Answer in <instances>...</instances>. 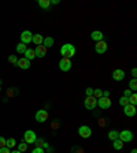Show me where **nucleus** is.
<instances>
[{
	"mask_svg": "<svg viewBox=\"0 0 137 153\" xmlns=\"http://www.w3.org/2000/svg\"><path fill=\"white\" fill-rule=\"evenodd\" d=\"M130 153H137V149H133V150H132Z\"/></svg>",
	"mask_w": 137,
	"mask_h": 153,
	"instance_id": "42",
	"label": "nucleus"
},
{
	"mask_svg": "<svg viewBox=\"0 0 137 153\" xmlns=\"http://www.w3.org/2000/svg\"><path fill=\"white\" fill-rule=\"evenodd\" d=\"M103 37H104V34H103L100 30H95L91 33V38H92L93 41H96V43H97V41H101Z\"/></svg>",
	"mask_w": 137,
	"mask_h": 153,
	"instance_id": "15",
	"label": "nucleus"
},
{
	"mask_svg": "<svg viewBox=\"0 0 137 153\" xmlns=\"http://www.w3.org/2000/svg\"><path fill=\"white\" fill-rule=\"evenodd\" d=\"M0 148H6V138L0 137Z\"/></svg>",
	"mask_w": 137,
	"mask_h": 153,
	"instance_id": "33",
	"label": "nucleus"
},
{
	"mask_svg": "<svg viewBox=\"0 0 137 153\" xmlns=\"http://www.w3.org/2000/svg\"><path fill=\"white\" fill-rule=\"evenodd\" d=\"M0 92H1V88H0Z\"/></svg>",
	"mask_w": 137,
	"mask_h": 153,
	"instance_id": "44",
	"label": "nucleus"
},
{
	"mask_svg": "<svg viewBox=\"0 0 137 153\" xmlns=\"http://www.w3.org/2000/svg\"><path fill=\"white\" fill-rule=\"evenodd\" d=\"M36 120H37L38 123H44L48 120V112L45 110H38L37 112H36Z\"/></svg>",
	"mask_w": 137,
	"mask_h": 153,
	"instance_id": "4",
	"label": "nucleus"
},
{
	"mask_svg": "<svg viewBox=\"0 0 137 153\" xmlns=\"http://www.w3.org/2000/svg\"><path fill=\"white\" fill-rule=\"evenodd\" d=\"M34 53H36V57H44L47 55V48L44 45H37L34 48Z\"/></svg>",
	"mask_w": 137,
	"mask_h": 153,
	"instance_id": "14",
	"label": "nucleus"
},
{
	"mask_svg": "<svg viewBox=\"0 0 137 153\" xmlns=\"http://www.w3.org/2000/svg\"><path fill=\"white\" fill-rule=\"evenodd\" d=\"M0 153H11V150L8 149V148H0Z\"/></svg>",
	"mask_w": 137,
	"mask_h": 153,
	"instance_id": "36",
	"label": "nucleus"
},
{
	"mask_svg": "<svg viewBox=\"0 0 137 153\" xmlns=\"http://www.w3.org/2000/svg\"><path fill=\"white\" fill-rule=\"evenodd\" d=\"M133 133H132L130 130H122V131H119L118 134V140H121V141L124 142H130L132 140H133Z\"/></svg>",
	"mask_w": 137,
	"mask_h": 153,
	"instance_id": "2",
	"label": "nucleus"
},
{
	"mask_svg": "<svg viewBox=\"0 0 137 153\" xmlns=\"http://www.w3.org/2000/svg\"><path fill=\"white\" fill-rule=\"evenodd\" d=\"M32 41L34 44H37V45H43V41H44V37L41 34H33V38H32Z\"/></svg>",
	"mask_w": 137,
	"mask_h": 153,
	"instance_id": "17",
	"label": "nucleus"
},
{
	"mask_svg": "<svg viewBox=\"0 0 137 153\" xmlns=\"http://www.w3.org/2000/svg\"><path fill=\"white\" fill-rule=\"evenodd\" d=\"M130 96H132V90H130V89H125V92H124V97H128V98H129Z\"/></svg>",
	"mask_w": 137,
	"mask_h": 153,
	"instance_id": "32",
	"label": "nucleus"
},
{
	"mask_svg": "<svg viewBox=\"0 0 137 153\" xmlns=\"http://www.w3.org/2000/svg\"><path fill=\"white\" fill-rule=\"evenodd\" d=\"M71 153H84V148H81V146H73V148H71Z\"/></svg>",
	"mask_w": 137,
	"mask_h": 153,
	"instance_id": "28",
	"label": "nucleus"
},
{
	"mask_svg": "<svg viewBox=\"0 0 137 153\" xmlns=\"http://www.w3.org/2000/svg\"><path fill=\"white\" fill-rule=\"evenodd\" d=\"M36 140H37V137H36V134H34V131L26 130L25 134H24V142H26V144H34Z\"/></svg>",
	"mask_w": 137,
	"mask_h": 153,
	"instance_id": "3",
	"label": "nucleus"
},
{
	"mask_svg": "<svg viewBox=\"0 0 137 153\" xmlns=\"http://www.w3.org/2000/svg\"><path fill=\"white\" fill-rule=\"evenodd\" d=\"M60 55L63 59H70L75 55V47L73 44H63L60 48Z\"/></svg>",
	"mask_w": 137,
	"mask_h": 153,
	"instance_id": "1",
	"label": "nucleus"
},
{
	"mask_svg": "<svg viewBox=\"0 0 137 153\" xmlns=\"http://www.w3.org/2000/svg\"><path fill=\"white\" fill-rule=\"evenodd\" d=\"M106 119H99V126H101V127H104L106 126Z\"/></svg>",
	"mask_w": 137,
	"mask_h": 153,
	"instance_id": "38",
	"label": "nucleus"
},
{
	"mask_svg": "<svg viewBox=\"0 0 137 153\" xmlns=\"http://www.w3.org/2000/svg\"><path fill=\"white\" fill-rule=\"evenodd\" d=\"M129 104L136 107V104H137V94L136 93H132V96L129 97Z\"/></svg>",
	"mask_w": 137,
	"mask_h": 153,
	"instance_id": "26",
	"label": "nucleus"
},
{
	"mask_svg": "<svg viewBox=\"0 0 137 153\" xmlns=\"http://www.w3.org/2000/svg\"><path fill=\"white\" fill-rule=\"evenodd\" d=\"M132 75H133V78H136V75H137V70H136V68H133V70H132Z\"/></svg>",
	"mask_w": 137,
	"mask_h": 153,
	"instance_id": "39",
	"label": "nucleus"
},
{
	"mask_svg": "<svg viewBox=\"0 0 137 153\" xmlns=\"http://www.w3.org/2000/svg\"><path fill=\"white\" fill-rule=\"evenodd\" d=\"M97 105H99L101 110H107V108H110V107H111V98L100 97L99 100H97Z\"/></svg>",
	"mask_w": 137,
	"mask_h": 153,
	"instance_id": "7",
	"label": "nucleus"
},
{
	"mask_svg": "<svg viewBox=\"0 0 137 153\" xmlns=\"http://www.w3.org/2000/svg\"><path fill=\"white\" fill-rule=\"evenodd\" d=\"M125 78V71L121 68H117L112 71V80L114 81H122Z\"/></svg>",
	"mask_w": 137,
	"mask_h": 153,
	"instance_id": "13",
	"label": "nucleus"
},
{
	"mask_svg": "<svg viewBox=\"0 0 137 153\" xmlns=\"http://www.w3.org/2000/svg\"><path fill=\"white\" fill-rule=\"evenodd\" d=\"M119 104L122 105V107L128 105V104H129V98H128V97H121V98H119Z\"/></svg>",
	"mask_w": 137,
	"mask_h": 153,
	"instance_id": "29",
	"label": "nucleus"
},
{
	"mask_svg": "<svg viewBox=\"0 0 137 153\" xmlns=\"http://www.w3.org/2000/svg\"><path fill=\"white\" fill-rule=\"evenodd\" d=\"M95 98H100V97H103V90L101 89H99V88H96L93 90V94H92Z\"/></svg>",
	"mask_w": 137,
	"mask_h": 153,
	"instance_id": "25",
	"label": "nucleus"
},
{
	"mask_svg": "<svg viewBox=\"0 0 137 153\" xmlns=\"http://www.w3.org/2000/svg\"><path fill=\"white\" fill-rule=\"evenodd\" d=\"M25 57L28 59V60L30 61V60H33L34 57H36V53H34V49L33 48H28L25 51Z\"/></svg>",
	"mask_w": 137,
	"mask_h": 153,
	"instance_id": "16",
	"label": "nucleus"
},
{
	"mask_svg": "<svg viewBox=\"0 0 137 153\" xmlns=\"http://www.w3.org/2000/svg\"><path fill=\"white\" fill-rule=\"evenodd\" d=\"M15 93H17V90H15L14 88H10V89H7V96H8V97H13Z\"/></svg>",
	"mask_w": 137,
	"mask_h": 153,
	"instance_id": "31",
	"label": "nucleus"
},
{
	"mask_svg": "<svg viewBox=\"0 0 137 153\" xmlns=\"http://www.w3.org/2000/svg\"><path fill=\"white\" fill-rule=\"evenodd\" d=\"M124 142L121 141V140H115V141H112V148L115 149V150H121L122 148H124Z\"/></svg>",
	"mask_w": 137,
	"mask_h": 153,
	"instance_id": "19",
	"label": "nucleus"
},
{
	"mask_svg": "<svg viewBox=\"0 0 137 153\" xmlns=\"http://www.w3.org/2000/svg\"><path fill=\"white\" fill-rule=\"evenodd\" d=\"M32 38H33V33L30 30H24L21 33V43H24L25 45L26 44H30Z\"/></svg>",
	"mask_w": 137,
	"mask_h": 153,
	"instance_id": "6",
	"label": "nucleus"
},
{
	"mask_svg": "<svg viewBox=\"0 0 137 153\" xmlns=\"http://www.w3.org/2000/svg\"><path fill=\"white\" fill-rule=\"evenodd\" d=\"M8 61L11 63V64H17V61H18V57L15 55H11V56H8Z\"/></svg>",
	"mask_w": 137,
	"mask_h": 153,
	"instance_id": "30",
	"label": "nucleus"
},
{
	"mask_svg": "<svg viewBox=\"0 0 137 153\" xmlns=\"http://www.w3.org/2000/svg\"><path fill=\"white\" fill-rule=\"evenodd\" d=\"M32 153H45L44 152V149L43 148H34V149H33V152Z\"/></svg>",
	"mask_w": 137,
	"mask_h": 153,
	"instance_id": "34",
	"label": "nucleus"
},
{
	"mask_svg": "<svg viewBox=\"0 0 137 153\" xmlns=\"http://www.w3.org/2000/svg\"><path fill=\"white\" fill-rule=\"evenodd\" d=\"M95 51H96L97 53H100V55H101V53H106L107 52V43L103 41V40H101V41H97L96 45H95Z\"/></svg>",
	"mask_w": 137,
	"mask_h": 153,
	"instance_id": "9",
	"label": "nucleus"
},
{
	"mask_svg": "<svg viewBox=\"0 0 137 153\" xmlns=\"http://www.w3.org/2000/svg\"><path fill=\"white\" fill-rule=\"evenodd\" d=\"M118 131L117 130H111L110 133H108V138L111 140V141H115V140H118Z\"/></svg>",
	"mask_w": 137,
	"mask_h": 153,
	"instance_id": "21",
	"label": "nucleus"
},
{
	"mask_svg": "<svg viewBox=\"0 0 137 153\" xmlns=\"http://www.w3.org/2000/svg\"><path fill=\"white\" fill-rule=\"evenodd\" d=\"M71 60L70 59H60V61H59V68L62 70V71H68L70 68H71Z\"/></svg>",
	"mask_w": 137,
	"mask_h": 153,
	"instance_id": "10",
	"label": "nucleus"
},
{
	"mask_svg": "<svg viewBox=\"0 0 137 153\" xmlns=\"http://www.w3.org/2000/svg\"><path fill=\"white\" fill-rule=\"evenodd\" d=\"M124 114L126 116H134L136 115V107L132 104H128L124 107Z\"/></svg>",
	"mask_w": 137,
	"mask_h": 153,
	"instance_id": "12",
	"label": "nucleus"
},
{
	"mask_svg": "<svg viewBox=\"0 0 137 153\" xmlns=\"http://www.w3.org/2000/svg\"><path fill=\"white\" fill-rule=\"evenodd\" d=\"M84 104H85V108H87V110H95V108H96V104H97V100H96L93 96H89V97L85 98Z\"/></svg>",
	"mask_w": 137,
	"mask_h": 153,
	"instance_id": "5",
	"label": "nucleus"
},
{
	"mask_svg": "<svg viewBox=\"0 0 137 153\" xmlns=\"http://www.w3.org/2000/svg\"><path fill=\"white\" fill-rule=\"evenodd\" d=\"M17 52H18V53H25V51L28 48H26V45L24 43H21V44H18V45H17Z\"/></svg>",
	"mask_w": 137,
	"mask_h": 153,
	"instance_id": "23",
	"label": "nucleus"
},
{
	"mask_svg": "<svg viewBox=\"0 0 137 153\" xmlns=\"http://www.w3.org/2000/svg\"><path fill=\"white\" fill-rule=\"evenodd\" d=\"M43 45L45 47V48H50V47H52L54 45V38L52 37H45L43 41Z\"/></svg>",
	"mask_w": 137,
	"mask_h": 153,
	"instance_id": "20",
	"label": "nucleus"
},
{
	"mask_svg": "<svg viewBox=\"0 0 137 153\" xmlns=\"http://www.w3.org/2000/svg\"><path fill=\"white\" fill-rule=\"evenodd\" d=\"M108 96H110V92H108V90H104V92H103V97H108Z\"/></svg>",
	"mask_w": 137,
	"mask_h": 153,
	"instance_id": "40",
	"label": "nucleus"
},
{
	"mask_svg": "<svg viewBox=\"0 0 137 153\" xmlns=\"http://www.w3.org/2000/svg\"><path fill=\"white\" fill-rule=\"evenodd\" d=\"M15 66L19 68H22V70H28V68L30 67V61L28 60L26 57H21V59H18V61H17Z\"/></svg>",
	"mask_w": 137,
	"mask_h": 153,
	"instance_id": "11",
	"label": "nucleus"
},
{
	"mask_svg": "<svg viewBox=\"0 0 137 153\" xmlns=\"http://www.w3.org/2000/svg\"><path fill=\"white\" fill-rule=\"evenodd\" d=\"M85 93H87V97H89V96L93 94V89H92V88H88L87 90H85Z\"/></svg>",
	"mask_w": 137,
	"mask_h": 153,
	"instance_id": "35",
	"label": "nucleus"
},
{
	"mask_svg": "<svg viewBox=\"0 0 137 153\" xmlns=\"http://www.w3.org/2000/svg\"><path fill=\"white\" fill-rule=\"evenodd\" d=\"M37 3H38V6L41 7V8H44V10H50V6H51L50 0H38Z\"/></svg>",
	"mask_w": 137,
	"mask_h": 153,
	"instance_id": "18",
	"label": "nucleus"
},
{
	"mask_svg": "<svg viewBox=\"0 0 137 153\" xmlns=\"http://www.w3.org/2000/svg\"><path fill=\"white\" fill-rule=\"evenodd\" d=\"M51 127H52V129H58V127H59V120H55V122L52 123V124H51Z\"/></svg>",
	"mask_w": 137,
	"mask_h": 153,
	"instance_id": "37",
	"label": "nucleus"
},
{
	"mask_svg": "<svg viewBox=\"0 0 137 153\" xmlns=\"http://www.w3.org/2000/svg\"><path fill=\"white\" fill-rule=\"evenodd\" d=\"M26 149H28V144L26 142H19V145H18V150L19 152H25Z\"/></svg>",
	"mask_w": 137,
	"mask_h": 153,
	"instance_id": "27",
	"label": "nucleus"
},
{
	"mask_svg": "<svg viewBox=\"0 0 137 153\" xmlns=\"http://www.w3.org/2000/svg\"><path fill=\"white\" fill-rule=\"evenodd\" d=\"M15 145H17V142H15V140H14V138H8V140H6V146L8 148V149L14 148Z\"/></svg>",
	"mask_w": 137,
	"mask_h": 153,
	"instance_id": "24",
	"label": "nucleus"
},
{
	"mask_svg": "<svg viewBox=\"0 0 137 153\" xmlns=\"http://www.w3.org/2000/svg\"><path fill=\"white\" fill-rule=\"evenodd\" d=\"M11 153H22V152H19V150H14V152H11Z\"/></svg>",
	"mask_w": 137,
	"mask_h": 153,
	"instance_id": "43",
	"label": "nucleus"
},
{
	"mask_svg": "<svg viewBox=\"0 0 137 153\" xmlns=\"http://www.w3.org/2000/svg\"><path fill=\"white\" fill-rule=\"evenodd\" d=\"M129 89H130L132 92H136L137 90V80L136 78H133V80L129 82Z\"/></svg>",
	"mask_w": 137,
	"mask_h": 153,
	"instance_id": "22",
	"label": "nucleus"
},
{
	"mask_svg": "<svg viewBox=\"0 0 137 153\" xmlns=\"http://www.w3.org/2000/svg\"><path fill=\"white\" fill-rule=\"evenodd\" d=\"M78 134H80V137H82V138H89V137L92 135V130H91L89 126H81V127L78 129Z\"/></svg>",
	"mask_w": 137,
	"mask_h": 153,
	"instance_id": "8",
	"label": "nucleus"
},
{
	"mask_svg": "<svg viewBox=\"0 0 137 153\" xmlns=\"http://www.w3.org/2000/svg\"><path fill=\"white\" fill-rule=\"evenodd\" d=\"M51 3H52V4H59V3H60V1H59V0H52V1H51Z\"/></svg>",
	"mask_w": 137,
	"mask_h": 153,
	"instance_id": "41",
	"label": "nucleus"
}]
</instances>
